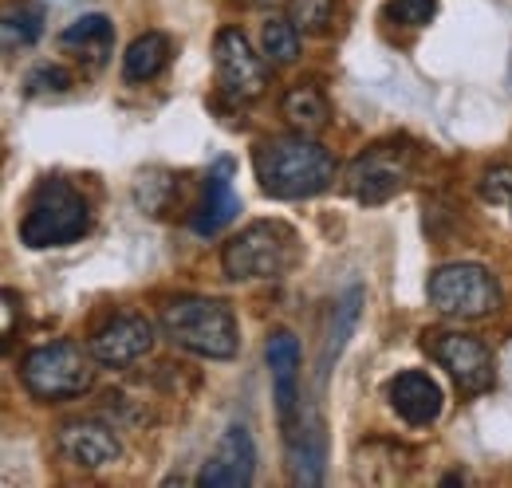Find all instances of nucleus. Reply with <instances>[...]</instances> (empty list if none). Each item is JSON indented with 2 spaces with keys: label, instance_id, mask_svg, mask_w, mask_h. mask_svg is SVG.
Here are the masks:
<instances>
[{
  "label": "nucleus",
  "instance_id": "nucleus-1",
  "mask_svg": "<svg viewBox=\"0 0 512 488\" xmlns=\"http://www.w3.org/2000/svg\"><path fill=\"white\" fill-rule=\"evenodd\" d=\"M253 170L260 189L280 201L316 197L335 182V158L312 134H288V138H264L253 150Z\"/></svg>",
  "mask_w": 512,
  "mask_h": 488
},
{
  "label": "nucleus",
  "instance_id": "nucleus-2",
  "mask_svg": "<svg viewBox=\"0 0 512 488\" xmlns=\"http://www.w3.org/2000/svg\"><path fill=\"white\" fill-rule=\"evenodd\" d=\"M162 331L182 351L201 359H233L237 355V315L225 300L209 296H178L162 307Z\"/></svg>",
  "mask_w": 512,
  "mask_h": 488
},
{
  "label": "nucleus",
  "instance_id": "nucleus-3",
  "mask_svg": "<svg viewBox=\"0 0 512 488\" xmlns=\"http://www.w3.org/2000/svg\"><path fill=\"white\" fill-rule=\"evenodd\" d=\"M87 229H91V209L83 193L64 178H44L20 221V241L28 248H60L83 241Z\"/></svg>",
  "mask_w": 512,
  "mask_h": 488
},
{
  "label": "nucleus",
  "instance_id": "nucleus-4",
  "mask_svg": "<svg viewBox=\"0 0 512 488\" xmlns=\"http://www.w3.org/2000/svg\"><path fill=\"white\" fill-rule=\"evenodd\" d=\"M300 260V241L284 221H253L221 252L229 280H276Z\"/></svg>",
  "mask_w": 512,
  "mask_h": 488
},
{
  "label": "nucleus",
  "instance_id": "nucleus-5",
  "mask_svg": "<svg viewBox=\"0 0 512 488\" xmlns=\"http://www.w3.org/2000/svg\"><path fill=\"white\" fill-rule=\"evenodd\" d=\"M91 347L83 351L79 343H44L36 351L24 355L20 363V382L32 398L40 402H67V398H79L91 390L95 382V366H91Z\"/></svg>",
  "mask_w": 512,
  "mask_h": 488
},
{
  "label": "nucleus",
  "instance_id": "nucleus-6",
  "mask_svg": "<svg viewBox=\"0 0 512 488\" xmlns=\"http://www.w3.org/2000/svg\"><path fill=\"white\" fill-rule=\"evenodd\" d=\"M414 162H418V150H414L406 138L375 142V146H367V150L347 166L343 189H347L359 205H386L394 193H402L406 182L414 178Z\"/></svg>",
  "mask_w": 512,
  "mask_h": 488
},
{
  "label": "nucleus",
  "instance_id": "nucleus-7",
  "mask_svg": "<svg viewBox=\"0 0 512 488\" xmlns=\"http://www.w3.org/2000/svg\"><path fill=\"white\" fill-rule=\"evenodd\" d=\"M430 304L453 319H485L501 307V284L481 264H446L430 276Z\"/></svg>",
  "mask_w": 512,
  "mask_h": 488
},
{
  "label": "nucleus",
  "instance_id": "nucleus-8",
  "mask_svg": "<svg viewBox=\"0 0 512 488\" xmlns=\"http://www.w3.org/2000/svg\"><path fill=\"white\" fill-rule=\"evenodd\" d=\"M426 351L438 366H446L449 378L457 382L461 394H485L497 382L493 355L481 339L461 335V331H426Z\"/></svg>",
  "mask_w": 512,
  "mask_h": 488
},
{
  "label": "nucleus",
  "instance_id": "nucleus-9",
  "mask_svg": "<svg viewBox=\"0 0 512 488\" xmlns=\"http://www.w3.org/2000/svg\"><path fill=\"white\" fill-rule=\"evenodd\" d=\"M217 79L233 99H256L268 87V63L249 48V40L237 28H221L213 40Z\"/></svg>",
  "mask_w": 512,
  "mask_h": 488
},
{
  "label": "nucleus",
  "instance_id": "nucleus-10",
  "mask_svg": "<svg viewBox=\"0 0 512 488\" xmlns=\"http://www.w3.org/2000/svg\"><path fill=\"white\" fill-rule=\"evenodd\" d=\"M154 347V323L146 315H115L91 335V355L103 366H130L146 359Z\"/></svg>",
  "mask_w": 512,
  "mask_h": 488
},
{
  "label": "nucleus",
  "instance_id": "nucleus-11",
  "mask_svg": "<svg viewBox=\"0 0 512 488\" xmlns=\"http://www.w3.org/2000/svg\"><path fill=\"white\" fill-rule=\"evenodd\" d=\"M256 473V445L245 426H229L225 437L217 441V453L201 465L197 485L201 488H237L253 485Z\"/></svg>",
  "mask_w": 512,
  "mask_h": 488
},
{
  "label": "nucleus",
  "instance_id": "nucleus-12",
  "mask_svg": "<svg viewBox=\"0 0 512 488\" xmlns=\"http://www.w3.org/2000/svg\"><path fill=\"white\" fill-rule=\"evenodd\" d=\"M241 213V197L233 189V158H217L205 174V197L193 213V233L197 237H213L221 233L233 217Z\"/></svg>",
  "mask_w": 512,
  "mask_h": 488
},
{
  "label": "nucleus",
  "instance_id": "nucleus-13",
  "mask_svg": "<svg viewBox=\"0 0 512 488\" xmlns=\"http://www.w3.org/2000/svg\"><path fill=\"white\" fill-rule=\"evenodd\" d=\"M268 374H272V398H276V414H280V426L292 433V414H296V382H300V343L292 331H276L268 339Z\"/></svg>",
  "mask_w": 512,
  "mask_h": 488
},
{
  "label": "nucleus",
  "instance_id": "nucleus-14",
  "mask_svg": "<svg viewBox=\"0 0 512 488\" xmlns=\"http://www.w3.org/2000/svg\"><path fill=\"white\" fill-rule=\"evenodd\" d=\"M442 402H446L442 398V386L430 374H422V370H406V374H398L390 382V406H394V414L406 426L414 429L434 426L438 414H442Z\"/></svg>",
  "mask_w": 512,
  "mask_h": 488
},
{
  "label": "nucleus",
  "instance_id": "nucleus-15",
  "mask_svg": "<svg viewBox=\"0 0 512 488\" xmlns=\"http://www.w3.org/2000/svg\"><path fill=\"white\" fill-rule=\"evenodd\" d=\"M60 453L79 469H107L119 461L123 445L103 422H67L60 429Z\"/></svg>",
  "mask_w": 512,
  "mask_h": 488
},
{
  "label": "nucleus",
  "instance_id": "nucleus-16",
  "mask_svg": "<svg viewBox=\"0 0 512 488\" xmlns=\"http://www.w3.org/2000/svg\"><path fill=\"white\" fill-rule=\"evenodd\" d=\"M60 44L99 63V60H107V52H111V44H115V24H111L103 12H87V16H79L75 24H67L64 32H60Z\"/></svg>",
  "mask_w": 512,
  "mask_h": 488
},
{
  "label": "nucleus",
  "instance_id": "nucleus-17",
  "mask_svg": "<svg viewBox=\"0 0 512 488\" xmlns=\"http://www.w3.org/2000/svg\"><path fill=\"white\" fill-rule=\"evenodd\" d=\"M359 315H363V288H347V292L335 300V315H331V327H327V339H323V359H320L323 374H327L331 363L343 355L347 339H351L355 327H359Z\"/></svg>",
  "mask_w": 512,
  "mask_h": 488
},
{
  "label": "nucleus",
  "instance_id": "nucleus-18",
  "mask_svg": "<svg viewBox=\"0 0 512 488\" xmlns=\"http://www.w3.org/2000/svg\"><path fill=\"white\" fill-rule=\"evenodd\" d=\"M170 63V40L162 32H146L138 36L123 56V79L127 83H150L154 75H162Z\"/></svg>",
  "mask_w": 512,
  "mask_h": 488
},
{
  "label": "nucleus",
  "instance_id": "nucleus-19",
  "mask_svg": "<svg viewBox=\"0 0 512 488\" xmlns=\"http://www.w3.org/2000/svg\"><path fill=\"white\" fill-rule=\"evenodd\" d=\"M280 111H284L288 126H292V130H300V134H320L323 126H327V115H331V107H327L323 91L320 87H312V83L292 87V91L284 95Z\"/></svg>",
  "mask_w": 512,
  "mask_h": 488
},
{
  "label": "nucleus",
  "instance_id": "nucleus-20",
  "mask_svg": "<svg viewBox=\"0 0 512 488\" xmlns=\"http://www.w3.org/2000/svg\"><path fill=\"white\" fill-rule=\"evenodd\" d=\"M260 44L272 63H292L300 56V28L292 24V16H272L260 28Z\"/></svg>",
  "mask_w": 512,
  "mask_h": 488
},
{
  "label": "nucleus",
  "instance_id": "nucleus-21",
  "mask_svg": "<svg viewBox=\"0 0 512 488\" xmlns=\"http://www.w3.org/2000/svg\"><path fill=\"white\" fill-rule=\"evenodd\" d=\"M335 12H339L335 0H288L292 24L308 36H327L335 28Z\"/></svg>",
  "mask_w": 512,
  "mask_h": 488
},
{
  "label": "nucleus",
  "instance_id": "nucleus-22",
  "mask_svg": "<svg viewBox=\"0 0 512 488\" xmlns=\"http://www.w3.org/2000/svg\"><path fill=\"white\" fill-rule=\"evenodd\" d=\"M292 481L296 485H320L323 481V433L316 426L304 433L300 449L292 453Z\"/></svg>",
  "mask_w": 512,
  "mask_h": 488
},
{
  "label": "nucleus",
  "instance_id": "nucleus-23",
  "mask_svg": "<svg viewBox=\"0 0 512 488\" xmlns=\"http://www.w3.org/2000/svg\"><path fill=\"white\" fill-rule=\"evenodd\" d=\"M40 16L36 12H16V8H8L4 12V52H16V48H28V44H36L40 40Z\"/></svg>",
  "mask_w": 512,
  "mask_h": 488
},
{
  "label": "nucleus",
  "instance_id": "nucleus-24",
  "mask_svg": "<svg viewBox=\"0 0 512 488\" xmlns=\"http://www.w3.org/2000/svg\"><path fill=\"white\" fill-rule=\"evenodd\" d=\"M434 12H438V0H390V4H386V20L406 24V28L430 24Z\"/></svg>",
  "mask_w": 512,
  "mask_h": 488
},
{
  "label": "nucleus",
  "instance_id": "nucleus-25",
  "mask_svg": "<svg viewBox=\"0 0 512 488\" xmlns=\"http://www.w3.org/2000/svg\"><path fill=\"white\" fill-rule=\"evenodd\" d=\"M481 197H485L489 205H501V209L512 213V166H493V170H485V178H481Z\"/></svg>",
  "mask_w": 512,
  "mask_h": 488
},
{
  "label": "nucleus",
  "instance_id": "nucleus-26",
  "mask_svg": "<svg viewBox=\"0 0 512 488\" xmlns=\"http://www.w3.org/2000/svg\"><path fill=\"white\" fill-rule=\"evenodd\" d=\"M71 87V75L64 67H52V63H40L36 71H28V91L32 95H60Z\"/></svg>",
  "mask_w": 512,
  "mask_h": 488
},
{
  "label": "nucleus",
  "instance_id": "nucleus-27",
  "mask_svg": "<svg viewBox=\"0 0 512 488\" xmlns=\"http://www.w3.org/2000/svg\"><path fill=\"white\" fill-rule=\"evenodd\" d=\"M12 319H16V296L4 292V335H12Z\"/></svg>",
  "mask_w": 512,
  "mask_h": 488
},
{
  "label": "nucleus",
  "instance_id": "nucleus-28",
  "mask_svg": "<svg viewBox=\"0 0 512 488\" xmlns=\"http://www.w3.org/2000/svg\"><path fill=\"white\" fill-rule=\"evenodd\" d=\"M245 4H253V8H264V4H272V0H245Z\"/></svg>",
  "mask_w": 512,
  "mask_h": 488
}]
</instances>
